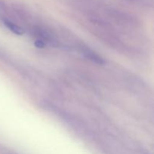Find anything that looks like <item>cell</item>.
I'll list each match as a JSON object with an SVG mask.
<instances>
[{"instance_id":"cell-4","label":"cell","mask_w":154,"mask_h":154,"mask_svg":"<svg viewBox=\"0 0 154 154\" xmlns=\"http://www.w3.org/2000/svg\"><path fill=\"white\" fill-rule=\"evenodd\" d=\"M131 1H133V2H141L143 3L146 1V0H131Z\"/></svg>"},{"instance_id":"cell-2","label":"cell","mask_w":154,"mask_h":154,"mask_svg":"<svg viewBox=\"0 0 154 154\" xmlns=\"http://www.w3.org/2000/svg\"><path fill=\"white\" fill-rule=\"evenodd\" d=\"M1 20L2 22V23L10 31H11L14 34L17 35H22L24 33L23 29L21 28L20 26H18L17 24H16L15 23L12 22L10 20L7 19L5 17H2Z\"/></svg>"},{"instance_id":"cell-3","label":"cell","mask_w":154,"mask_h":154,"mask_svg":"<svg viewBox=\"0 0 154 154\" xmlns=\"http://www.w3.org/2000/svg\"><path fill=\"white\" fill-rule=\"evenodd\" d=\"M35 45L38 48H44L45 47V42L40 39H36L35 41Z\"/></svg>"},{"instance_id":"cell-1","label":"cell","mask_w":154,"mask_h":154,"mask_svg":"<svg viewBox=\"0 0 154 154\" xmlns=\"http://www.w3.org/2000/svg\"><path fill=\"white\" fill-rule=\"evenodd\" d=\"M79 48L81 53L87 58H88L89 60H92V61L95 62L96 63H99V64H104L105 63V61H104L103 59L100 56L98 55L96 52H94L93 50L89 48L88 47L85 46V45H81V47Z\"/></svg>"}]
</instances>
